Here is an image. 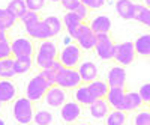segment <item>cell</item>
<instances>
[{
	"mask_svg": "<svg viewBox=\"0 0 150 125\" xmlns=\"http://www.w3.org/2000/svg\"><path fill=\"white\" fill-rule=\"evenodd\" d=\"M60 116L68 124L77 122L81 116V104H78L77 101H66L63 106H62Z\"/></svg>",
	"mask_w": 150,
	"mask_h": 125,
	"instance_id": "obj_11",
	"label": "cell"
},
{
	"mask_svg": "<svg viewBox=\"0 0 150 125\" xmlns=\"http://www.w3.org/2000/svg\"><path fill=\"white\" fill-rule=\"evenodd\" d=\"M90 29L99 35V33H110L111 30V20L107 15H98L95 18H92V21L89 23Z\"/></svg>",
	"mask_w": 150,
	"mask_h": 125,
	"instance_id": "obj_22",
	"label": "cell"
},
{
	"mask_svg": "<svg viewBox=\"0 0 150 125\" xmlns=\"http://www.w3.org/2000/svg\"><path fill=\"white\" fill-rule=\"evenodd\" d=\"M114 50H116V42L112 41L110 33H99V35H96L95 51H96L99 59L112 60V57H114Z\"/></svg>",
	"mask_w": 150,
	"mask_h": 125,
	"instance_id": "obj_5",
	"label": "cell"
},
{
	"mask_svg": "<svg viewBox=\"0 0 150 125\" xmlns=\"http://www.w3.org/2000/svg\"><path fill=\"white\" fill-rule=\"evenodd\" d=\"M27 35L33 39H38V41H45V39H51V33H50L47 24L44 23V20L38 21L36 24H33L32 27H27L26 29Z\"/></svg>",
	"mask_w": 150,
	"mask_h": 125,
	"instance_id": "obj_16",
	"label": "cell"
},
{
	"mask_svg": "<svg viewBox=\"0 0 150 125\" xmlns=\"http://www.w3.org/2000/svg\"><path fill=\"white\" fill-rule=\"evenodd\" d=\"M0 125H6V124H5V121H3L2 118H0Z\"/></svg>",
	"mask_w": 150,
	"mask_h": 125,
	"instance_id": "obj_42",
	"label": "cell"
},
{
	"mask_svg": "<svg viewBox=\"0 0 150 125\" xmlns=\"http://www.w3.org/2000/svg\"><path fill=\"white\" fill-rule=\"evenodd\" d=\"M81 3L90 11V9H101L105 5V0H81Z\"/></svg>",
	"mask_w": 150,
	"mask_h": 125,
	"instance_id": "obj_39",
	"label": "cell"
},
{
	"mask_svg": "<svg viewBox=\"0 0 150 125\" xmlns=\"http://www.w3.org/2000/svg\"><path fill=\"white\" fill-rule=\"evenodd\" d=\"M135 47V53L137 56H143V57H149L150 56V35H141L135 39L134 42Z\"/></svg>",
	"mask_w": 150,
	"mask_h": 125,
	"instance_id": "obj_23",
	"label": "cell"
},
{
	"mask_svg": "<svg viewBox=\"0 0 150 125\" xmlns=\"http://www.w3.org/2000/svg\"><path fill=\"white\" fill-rule=\"evenodd\" d=\"M48 2H53V3H56V2H62V0H48Z\"/></svg>",
	"mask_w": 150,
	"mask_h": 125,
	"instance_id": "obj_43",
	"label": "cell"
},
{
	"mask_svg": "<svg viewBox=\"0 0 150 125\" xmlns=\"http://www.w3.org/2000/svg\"><path fill=\"white\" fill-rule=\"evenodd\" d=\"M3 39H8V30L0 26V41H3Z\"/></svg>",
	"mask_w": 150,
	"mask_h": 125,
	"instance_id": "obj_40",
	"label": "cell"
},
{
	"mask_svg": "<svg viewBox=\"0 0 150 125\" xmlns=\"http://www.w3.org/2000/svg\"><path fill=\"white\" fill-rule=\"evenodd\" d=\"M14 60H15V72L17 74L29 72L35 62L33 57H14Z\"/></svg>",
	"mask_w": 150,
	"mask_h": 125,
	"instance_id": "obj_31",
	"label": "cell"
},
{
	"mask_svg": "<svg viewBox=\"0 0 150 125\" xmlns=\"http://www.w3.org/2000/svg\"><path fill=\"white\" fill-rule=\"evenodd\" d=\"M149 65H150V56H149Z\"/></svg>",
	"mask_w": 150,
	"mask_h": 125,
	"instance_id": "obj_47",
	"label": "cell"
},
{
	"mask_svg": "<svg viewBox=\"0 0 150 125\" xmlns=\"http://www.w3.org/2000/svg\"><path fill=\"white\" fill-rule=\"evenodd\" d=\"M110 87H126V71L123 66H112L107 74Z\"/></svg>",
	"mask_w": 150,
	"mask_h": 125,
	"instance_id": "obj_12",
	"label": "cell"
},
{
	"mask_svg": "<svg viewBox=\"0 0 150 125\" xmlns=\"http://www.w3.org/2000/svg\"><path fill=\"white\" fill-rule=\"evenodd\" d=\"M51 87L45 77L39 72L38 76H35L33 79H30V81L27 83V87H26V96L30 99L32 103H36V101H41L44 99L47 91Z\"/></svg>",
	"mask_w": 150,
	"mask_h": 125,
	"instance_id": "obj_3",
	"label": "cell"
},
{
	"mask_svg": "<svg viewBox=\"0 0 150 125\" xmlns=\"http://www.w3.org/2000/svg\"><path fill=\"white\" fill-rule=\"evenodd\" d=\"M57 57H59V51H57L56 42H53L51 39H45V41H41L39 47L35 51L33 60L41 69H45L48 66H51V64L54 60H57Z\"/></svg>",
	"mask_w": 150,
	"mask_h": 125,
	"instance_id": "obj_1",
	"label": "cell"
},
{
	"mask_svg": "<svg viewBox=\"0 0 150 125\" xmlns=\"http://www.w3.org/2000/svg\"><path fill=\"white\" fill-rule=\"evenodd\" d=\"M86 84L89 86L90 92L95 95L96 99H99V98H105L107 94H108V91H110L108 83L104 81V80H98V79H96V80H93V81H90V83H86Z\"/></svg>",
	"mask_w": 150,
	"mask_h": 125,
	"instance_id": "obj_25",
	"label": "cell"
},
{
	"mask_svg": "<svg viewBox=\"0 0 150 125\" xmlns=\"http://www.w3.org/2000/svg\"><path fill=\"white\" fill-rule=\"evenodd\" d=\"M134 125H150V111H138L134 118Z\"/></svg>",
	"mask_w": 150,
	"mask_h": 125,
	"instance_id": "obj_36",
	"label": "cell"
},
{
	"mask_svg": "<svg viewBox=\"0 0 150 125\" xmlns=\"http://www.w3.org/2000/svg\"><path fill=\"white\" fill-rule=\"evenodd\" d=\"M20 21L23 23L24 29H27V27H32L33 24H36L38 21H41V17H39V14H38V12L29 11V9H27V12L20 18Z\"/></svg>",
	"mask_w": 150,
	"mask_h": 125,
	"instance_id": "obj_33",
	"label": "cell"
},
{
	"mask_svg": "<svg viewBox=\"0 0 150 125\" xmlns=\"http://www.w3.org/2000/svg\"><path fill=\"white\" fill-rule=\"evenodd\" d=\"M6 11L15 20H20L27 12V6H26V2H24V0H11V2L8 3V6H6Z\"/></svg>",
	"mask_w": 150,
	"mask_h": 125,
	"instance_id": "obj_26",
	"label": "cell"
},
{
	"mask_svg": "<svg viewBox=\"0 0 150 125\" xmlns=\"http://www.w3.org/2000/svg\"><path fill=\"white\" fill-rule=\"evenodd\" d=\"M134 20L138 21L144 26L150 27V8L141 5V3H135V15Z\"/></svg>",
	"mask_w": 150,
	"mask_h": 125,
	"instance_id": "obj_28",
	"label": "cell"
},
{
	"mask_svg": "<svg viewBox=\"0 0 150 125\" xmlns=\"http://www.w3.org/2000/svg\"><path fill=\"white\" fill-rule=\"evenodd\" d=\"M2 104H3V103H2V101H0V110H2Z\"/></svg>",
	"mask_w": 150,
	"mask_h": 125,
	"instance_id": "obj_45",
	"label": "cell"
},
{
	"mask_svg": "<svg viewBox=\"0 0 150 125\" xmlns=\"http://www.w3.org/2000/svg\"><path fill=\"white\" fill-rule=\"evenodd\" d=\"M110 110H111V107L105 98H99L89 106V111H90L92 118H95V119H105V116L110 113Z\"/></svg>",
	"mask_w": 150,
	"mask_h": 125,
	"instance_id": "obj_18",
	"label": "cell"
},
{
	"mask_svg": "<svg viewBox=\"0 0 150 125\" xmlns=\"http://www.w3.org/2000/svg\"><path fill=\"white\" fill-rule=\"evenodd\" d=\"M17 76L15 72V60L14 57H8L2 60V69H0V79H12Z\"/></svg>",
	"mask_w": 150,
	"mask_h": 125,
	"instance_id": "obj_29",
	"label": "cell"
},
{
	"mask_svg": "<svg viewBox=\"0 0 150 125\" xmlns=\"http://www.w3.org/2000/svg\"><path fill=\"white\" fill-rule=\"evenodd\" d=\"M56 84L63 87V89H75L80 84H83V81H81V77H80L77 68H65L63 66L57 74Z\"/></svg>",
	"mask_w": 150,
	"mask_h": 125,
	"instance_id": "obj_6",
	"label": "cell"
},
{
	"mask_svg": "<svg viewBox=\"0 0 150 125\" xmlns=\"http://www.w3.org/2000/svg\"><path fill=\"white\" fill-rule=\"evenodd\" d=\"M141 106H144V103H143V99H141V96H140L138 92H125V96H123L120 110L129 113V111L138 110Z\"/></svg>",
	"mask_w": 150,
	"mask_h": 125,
	"instance_id": "obj_13",
	"label": "cell"
},
{
	"mask_svg": "<svg viewBox=\"0 0 150 125\" xmlns=\"http://www.w3.org/2000/svg\"><path fill=\"white\" fill-rule=\"evenodd\" d=\"M116 12L123 20H134L135 3L131 2V0H117L116 2Z\"/></svg>",
	"mask_w": 150,
	"mask_h": 125,
	"instance_id": "obj_21",
	"label": "cell"
},
{
	"mask_svg": "<svg viewBox=\"0 0 150 125\" xmlns=\"http://www.w3.org/2000/svg\"><path fill=\"white\" fill-rule=\"evenodd\" d=\"M125 92H126V87H110V91H108L105 99L108 101V104H110L111 109L120 110V106H122V101H123Z\"/></svg>",
	"mask_w": 150,
	"mask_h": 125,
	"instance_id": "obj_20",
	"label": "cell"
},
{
	"mask_svg": "<svg viewBox=\"0 0 150 125\" xmlns=\"http://www.w3.org/2000/svg\"><path fill=\"white\" fill-rule=\"evenodd\" d=\"M17 96V86L9 79H0V101L3 104L14 101Z\"/></svg>",
	"mask_w": 150,
	"mask_h": 125,
	"instance_id": "obj_15",
	"label": "cell"
},
{
	"mask_svg": "<svg viewBox=\"0 0 150 125\" xmlns=\"http://www.w3.org/2000/svg\"><path fill=\"white\" fill-rule=\"evenodd\" d=\"M81 23H86V21H83L77 14H74V12H66V14L63 15V26L68 30L69 36L74 35V32L78 29V26Z\"/></svg>",
	"mask_w": 150,
	"mask_h": 125,
	"instance_id": "obj_27",
	"label": "cell"
},
{
	"mask_svg": "<svg viewBox=\"0 0 150 125\" xmlns=\"http://www.w3.org/2000/svg\"><path fill=\"white\" fill-rule=\"evenodd\" d=\"M26 2V6L29 11H35V12H39L44 6L47 0H24Z\"/></svg>",
	"mask_w": 150,
	"mask_h": 125,
	"instance_id": "obj_37",
	"label": "cell"
},
{
	"mask_svg": "<svg viewBox=\"0 0 150 125\" xmlns=\"http://www.w3.org/2000/svg\"><path fill=\"white\" fill-rule=\"evenodd\" d=\"M74 125H89V124H74Z\"/></svg>",
	"mask_w": 150,
	"mask_h": 125,
	"instance_id": "obj_44",
	"label": "cell"
},
{
	"mask_svg": "<svg viewBox=\"0 0 150 125\" xmlns=\"http://www.w3.org/2000/svg\"><path fill=\"white\" fill-rule=\"evenodd\" d=\"M8 57H14L12 56V47H11L9 39H3L0 41V60L8 59Z\"/></svg>",
	"mask_w": 150,
	"mask_h": 125,
	"instance_id": "obj_35",
	"label": "cell"
},
{
	"mask_svg": "<svg viewBox=\"0 0 150 125\" xmlns=\"http://www.w3.org/2000/svg\"><path fill=\"white\" fill-rule=\"evenodd\" d=\"M135 47L132 41H126V42H120L116 44V50H114V57L112 60H116L120 66H128L135 60Z\"/></svg>",
	"mask_w": 150,
	"mask_h": 125,
	"instance_id": "obj_8",
	"label": "cell"
},
{
	"mask_svg": "<svg viewBox=\"0 0 150 125\" xmlns=\"http://www.w3.org/2000/svg\"><path fill=\"white\" fill-rule=\"evenodd\" d=\"M62 6H63L68 12H74V14H77L83 21H86L89 18V9H87L81 0H62Z\"/></svg>",
	"mask_w": 150,
	"mask_h": 125,
	"instance_id": "obj_17",
	"label": "cell"
},
{
	"mask_svg": "<svg viewBox=\"0 0 150 125\" xmlns=\"http://www.w3.org/2000/svg\"><path fill=\"white\" fill-rule=\"evenodd\" d=\"M77 69H78V74H80L83 83H90V81L98 79V66L90 60L80 62Z\"/></svg>",
	"mask_w": 150,
	"mask_h": 125,
	"instance_id": "obj_14",
	"label": "cell"
},
{
	"mask_svg": "<svg viewBox=\"0 0 150 125\" xmlns=\"http://www.w3.org/2000/svg\"><path fill=\"white\" fill-rule=\"evenodd\" d=\"M57 59L65 68H77L81 62V48L78 44H68L59 53Z\"/></svg>",
	"mask_w": 150,
	"mask_h": 125,
	"instance_id": "obj_7",
	"label": "cell"
},
{
	"mask_svg": "<svg viewBox=\"0 0 150 125\" xmlns=\"http://www.w3.org/2000/svg\"><path fill=\"white\" fill-rule=\"evenodd\" d=\"M77 41L78 47L84 51H90V50H95L96 45V33L90 29V26L87 23H81L78 29L74 32V35L71 36Z\"/></svg>",
	"mask_w": 150,
	"mask_h": 125,
	"instance_id": "obj_4",
	"label": "cell"
},
{
	"mask_svg": "<svg viewBox=\"0 0 150 125\" xmlns=\"http://www.w3.org/2000/svg\"><path fill=\"white\" fill-rule=\"evenodd\" d=\"M12 56L14 57H33L35 56V45L29 38H15L11 41Z\"/></svg>",
	"mask_w": 150,
	"mask_h": 125,
	"instance_id": "obj_9",
	"label": "cell"
},
{
	"mask_svg": "<svg viewBox=\"0 0 150 125\" xmlns=\"http://www.w3.org/2000/svg\"><path fill=\"white\" fill-rule=\"evenodd\" d=\"M138 94H140V96H141L144 104H150V83H144L140 87Z\"/></svg>",
	"mask_w": 150,
	"mask_h": 125,
	"instance_id": "obj_38",
	"label": "cell"
},
{
	"mask_svg": "<svg viewBox=\"0 0 150 125\" xmlns=\"http://www.w3.org/2000/svg\"><path fill=\"white\" fill-rule=\"evenodd\" d=\"M53 115H51V111H48V110H38L35 111V116H33V122L36 125H51L53 122Z\"/></svg>",
	"mask_w": 150,
	"mask_h": 125,
	"instance_id": "obj_32",
	"label": "cell"
},
{
	"mask_svg": "<svg viewBox=\"0 0 150 125\" xmlns=\"http://www.w3.org/2000/svg\"><path fill=\"white\" fill-rule=\"evenodd\" d=\"M44 23L47 24V27L51 33V38L57 36L60 32H62V27H63V24H62V20L56 15H50V17H45L44 18Z\"/></svg>",
	"mask_w": 150,
	"mask_h": 125,
	"instance_id": "obj_30",
	"label": "cell"
},
{
	"mask_svg": "<svg viewBox=\"0 0 150 125\" xmlns=\"http://www.w3.org/2000/svg\"><path fill=\"white\" fill-rule=\"evenodd\" d=\"M74 96H75V101H77L78 104H81V106H90L92 103H95V101H96L95 95L90 92L89 86H87L86 83L80 84L78 87H75Z\"/></svg>",
	"mask_w": 150,
	"mask_h": 125,
	"instance_id": "obj_19",
	"label": "cell"
},
{
	"mask_svg": "<svg viewBox=\"0 0 150 125\" xmlns=\"http://www.w3.org/2000/svg\"><path fill=\"white\" fill-rule=\"evenodd\" d=\"M12 115H14V119L21 125H27L33 122V116H35L33 103L27 96L17 98L14 106H12Z\"/></svg>",
	"mask_w": 150,
	"mask_h": 125,
	"instance_id": "obj_2",
	"label": "cell"
},
{
	"mask_svg": "<svg viewBox=\"0 0 150 125\" xmlns=\"http://www.w3.org/2000/svg\"><path fill=\"white\" fill-rule=\"evenodd\" d=\"M0 69H2V60H0Z\"/></svg>",
	"mask_w": 150,
	"mask_h": 125,
	"instance_id": "obj_46",
	"label": "cell"
},
{
	"mask_svg": "<svg viewBox=\"0 0 150 125\" xmlns=\"http://www.w3.org/2000/svg\"><path fill=\"white\" fill-rule=\"evenodd\" d=\"M144 6L150 8V0H144Z\"/></svg>",
	"mask_w": 150,
	"mask_h": 125,
	"instance_id": "obj_41",
	"label": "cell"
},
{
	"mask_svg": "<svg viewBox=\"0 0 150 125\" xmlns=\"http://www.w3.org/2000/svg\"><path fill=\"white\" fill-rule=\"evenodd\" d=\"M105 125H126L128 122V113L123 110H110V113L105 116Z\"/></svg>",
	"mask_w": 150,
	"mask_h": 125,
	"instance_id": "obj_24",
	"label": "cell"
},
{
	"mask_svg": "<svg viewBox=\"0 0 150 125\" xmlns=\"http://www.w3.org/2000/svg\"><path fill=\"white\" fill-rule=\"evenodd\" d=\"M66 89L60 87L57 84L51 86L50 89L47 91L45 96H44V101L48 107H62L66 103Z\"/></svg>",
	"mask_w": 150,
	"mask_h": 125,
	"instance_id": "obj_10",
	"label": "cell"
},
{
	"mask_svg": "<svg viewBox=\"0 0 150 125\" xmlns=\"http://www.w3.org/2000/svg\"><path fill=\"white\" fill-rule=\"evenodd\" d=\"M15 21H17V20L12 17L6 9H2V8H0V26L5 27L6 30H9L11 27H14Z\"/></svg>",
	"mask_w": 150,
	"mask_h": 125,
	"instance_id": "obj_34",
	"label": "cell"
}]
</instances>
